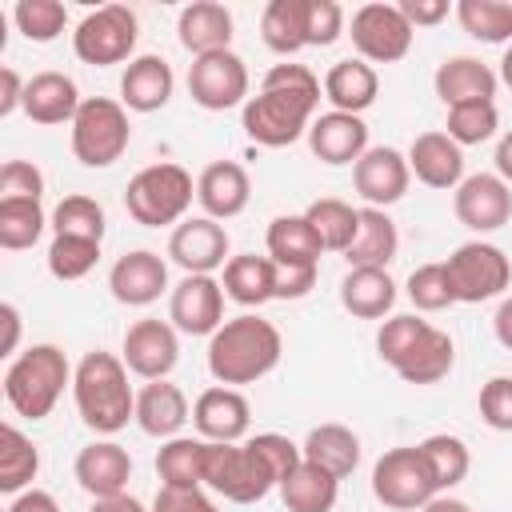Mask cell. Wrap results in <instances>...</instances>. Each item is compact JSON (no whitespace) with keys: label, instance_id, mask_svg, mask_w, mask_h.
<instances>
[{"label":"cell","instance_id":"cell-1","mask_svg":"<svg viewBox=\"0 0 512 512\" xmlns=\"http://www.w3.org/2000/svg\"><path fill=\"white\" fill-rule=\"evenodd\" d=\"M320 80L308 64H276L264 72V84L244 104V132L260 148L296 144L320 108Z\"/></svg>","mask_w":512,"mask_h":512},{"label":"cell","instance_id":"cell-2","mask_svg":"<svg viewBox=\"0 0 512 512\" xmlns=\"http://www.w3.org/2000/svg\"><path fill=\"white\" fill-rule=\"evenodd\" d=\"M284 340L272 320L264 316H232L208 336V372L224 388L232 384H256L280 364Z\"/></svg>","mask_w":512,"mask_h":512},{"label":"cell","instance_id":"cell-3","mask_svg":"<svg viewBox=\"0 0 512 512\" xmlns=\"http://www.w3.org/2000/svg\"><path fill=\"white\" fill-rule=\"evenodd\" d=\"M76 412L92 432H120L136 420V392L128 384V364L112 352H88L72 372Z\"/></svg>","mask_w":512,"mask_h":512},{"label":"cell","instance_id":"cell-4","mask_svg":"<svg viewBox=\"0 0 512 512\" xmlns=\"http://www.w3.org/2000/svg\"><path fill=\"white\" fill-rule=\"evenodd\" d=\"M68 380H72L68 356L56 344H32V348H24L8 364V372H4V400L12 404L16 416L44 420L56 408V400H60Z\"/></svg>","mask_w":512,"mask_h":512},{"label":"cell","instance_id":"cell-5","mask_svg":"<svg viewBox=\"0 0 512 512\" xmlns=\"http://www.w3.org/2000/svg\"><path fill=\"white\" fill-rule=\"evenodd\" d=\"M192 196H196V184L180 164H148L128 180L124 208L136 224L164 228V224H176L188 212Z\"/></svg>","mask_w":512,"mask_h":512},{"label":"cell","instance_id":"cell-6","mask_svg":"<svg viewBox=\"0 0 512 512\" xmlns=\"http://www.w3.org/2000/svg\"><path fill=\"white\" fill-rule=\"evenodd\" d=\"M132 140L128 108L108 96H88L72 120V156L84 168H108L124 156Z\"/></svg>","mask_w":512,"mask_h":512},{"label":"cell","instance_id":"cell-7","mask_svg":"<svg viewBox=\"0 0 512 512\" xmlns=\"http://www.w3.org/2000/svg\"><path fill=\"white\" fill-rule=\"evenodd\" d=\"M204 484L232 504H256L276 488V476L252 444H208Z\"/></svg>","mask_w":512,"mask_h":512},{"label":"cell","instance_id":"cell-8","mask_svg":"<svg viewBox=\"0 0 512 512\" xmlns=\"http://www.w3.org/2000/svg\"><path fill=\"white\" fill-rule=\"evenodd\" d=\"M444 272H448V288H452V300L456 304H484V300H496L508 284H512V264L508 256L488 244V240H468L460 244L448 260H444Z\"/></svg>","mask_w":512,"mask_h":512},{"label":"cell","instance_id":"cell-9","mask_svg":"<svg viewBox=\"0 0 512 512\" xmlns=\"http://www.w3.org/2000/svg\"><path fill=\"white\" fill-rule=\"evenodd\" d=\"M372 496L384 504V508H396V512H416L424 508L428 500L440 496L436 480H432V468L428 460L420 456V448H388L376 464H372Z\"/></svg>","mask_w":512,"mask_h":512},{"label":"cell","instance_id":"cell-10","mask_svg":"<svg viewBox=\"0 0 512 512\" xmlns=\"http://www.w3.org/2000/svg\"><path fill=\"white\" fill-rule=\"evenodd\" d=\"M136 48V12L124 4H104L88 12L72 32V52L84 64H124Z\"/></svg>","mask_w":512,"mask_h":512},{"label":"cell","instance_id":"cell-11","mask_svg":"<svg viewBox=\"0 0 512 512\" xmlns=\"http://www.w3.org/2000/svg\"><path fill=\"white\" fill-rule=\"evenodd\" d=\"M348 36H352L360 60H368V64H396V60L408 56L416 28L404 20V12H400L396 4L372 0V4H360V8L352 12Z\"/></svg>","mask_w":512,"mask_h":512},{"label":"cell","instance_id":"cell-12","mask_svg":"<svg viewBox=\"0 0 512 512\" xmlns=\"http://www.w3.org/2000/svg\"><path fill=\"white\" fill-rule=\"evenodd\" d=\"M188 96L204 108V112H224L236 104H248V68L244 60L228 48V52H212V56H196L188 64Z\"/></svg>","mask_w":512,"mask_h":512},{"label":"cell","instance_id":"cell-13","mask_svg":"<svg viewBox=\"0 0 512 512\" xmlns=\"http://www.w3.org/2000/svg\"><path fill=\"white\" fill-rule=\"evenodd\" d=\"M168 256L172 264H180L188 276H212L216 268H224L228 256V232L220 220L212 216H192L180 220L176 232L168 236Z\"/></svg>","mask_w":512,"mask_h":512},{"label":"cell","instance_id":"cell-14","mask_svg":"<svg viewBox=\"0 0 512 512\" xmlns=\"http://www.w3.org/2000/svg\"><path fill=\"white\" fill-rule=\"evenodd\" d=\"M452 208H456V220L464 228L496 232V228H504L512 220V188L492 172H476V176H464L456 184Z\"/></svg>","mask_w":512,"mask_h":512},{"label":"cell","instance_id":"cell-15","mask_svg":"<svg viewBox=\"0 0 512 512\" xmlns=\"http://www.w3.org/2000/svg\"><path fill=\"white\" fill-rule=\"evenodd\" d=\"M168 320L184 336H212L224 324V284L212 276H184L172 288Z\"/></svg>","mask_w":512,"mask_h":512},{"label":"cell","instance_id":"cell-16","mask_svg":"<svg viewBox=\"0 0 512 512\" xmlns=\"http://www.w3.org/2000/svg\"><path fill=\"white\" fill-rule=\"evenodd\" d=\"M408 180H412V168H408V156L380 144V148H368L356 164H352V184L360 192V200L368 208H388L396 204L404 192H408Z\"/></svg>","mask_w":512,"mask_h":512},{"label":"cell","instance_id":"cell-17","mask_svg":"<svg viewBox=\"0 0 512 512\" xmlns=\"http://www.w3.org/2000/svg\"><path fill=\"white\" fill-rule=\"evenodd\" d=\"M180 360V340H176V328L168 320H136L128 332H124V364L128 372L144 376V380H164Z\"/></svg>","mask_w":512,"mask_h":512},{"label":"cell","instance_id":"cell-18","mask_svg":"<svg viewBox=\"0 0 512 512\" xmlns=\"http://www.w3.org/2000/svg\"><path fill=\"white\" fill-rule=\"evenodd\" d=\"M192 424H196L200 440H208V444H236L252 424V408L236 388L216 384V388H204L196 396Z\"/></svg>","mask_w":512,"mask_h":512},{"label":"cell","instance_id":"cell-19","mask_svg":"<svg viewBox=\"0 0 512 512\" xmlns=\"http://www.w3.org/2000/svg\"><path fill=\"white\" fill-rule=\"evenodd\" d=\"M108 288L120 304L128 308H144L152 300H160V292L168 288V264L148 252V248H136V252H124L112 272H108Z\"/></svg>","mask_w":512,"mask_h":512},{"label":"cell","instance_id":"cell-20","mask_svg":"<svg viewBox=\"0 0 512 512\" xmlns=\"http://www.w3.org/2000/svg\"><path fill=\"white\" fill-rule=\"evenodd\" d=\"M308 148L316 160H324L332 168L356 164L368 152V124L352 112H324L308 128Z\"/></svg>","mask_w":512,"mask_h":512},{"label":"cell","instance_id":"cell-21","mask_svg":"<svg viewBox=\"0 0 512 512\" xmlns=\"http://www.w3.org/2000/svg\"><path fill=\"white\" fill-rule=\"evenodd\" d=\"M128 476H132V456L116 440H96V444L80 448V456H76V484L92 500L120 496L128 488Z\"/></svg>","mask_w":512,"mask_h":512},{"label":"cell","instance_id":"cell-22","mask_svg":"<svg viewBox=\"0 0 512 512\" xmlns=\"http://www.w3.org/2000/svg\"><path fill=\"white\" fill-rule=\"evenodd\" d=\"M408 168L428 188H456L464 180V152L448 132H420L408 148Z\"/></svg>","mask_w":512,"mask_h":512},{"label":"cell","instance_id":"cell-23","mask_svg":"<svg viewBox=\"0 0 512 512\" xmlns=\"http://www.w3.org/2000/svg\"><path fill=\"white\" fill-rule=\"evenodd\" d=\"M248 196H252V184H248V172L236 160H216L196 180V200H200L204 216H212V220L240 216L248 208Z\"/></svg>","mask_w":512,"mask_h":512},{"label":"cell","instance_id":"cell-24","mask_svg":"<svg viewBox=\"0 0 512 512\" xmlns=\"http://www.w3.org/2000/svg\"><path fill=\"white\" fill-rule=\"evenodd\" d=\"M436 96L448 104V108H460V104H492L496 96V72L476 60V56H448L440 68H436Z\"/></svg>","mask_w":512,"mask_h":512},{"label":"cell","instance_id":"cell-25","mask_svg":"<svg viewBox=\"0 0 512 512\" xmlns=\"http://www.w3.org/2000/svg\"><path fill=\"white\" fill-rule=\"evenodd\" d=\"M176 76L164 56H136L120 76V104L132 112H156L172 100Z\"/></svg>","mask_w":512,"mask_h":512},{"label":"cell","instance_id":"cell-26","mask_svg":"<svg viewBox=\"0 0 512 512\" xmlns=\"http://www.w3.org/2000/svg\"><path fill=\"white\" fill-rule=\"evenodd\" d=\"M192 420L188 412V396L168 384V380H148L140 392H136V424L140 432L156 436V440H172L184 424Z\"/></svg>","mask_w":512,"mask_h":512},{"label":"cell","instance_id":"cell-27","mask_svg":"<svg viewBox=\"0 0 512 512\" xmlns=\"http://www.w3.org/2000/svg\"><path fill=\"white\" fill-rule=\"evenodd\" d=\"M176 32H180V44L196 56H212V52H228L232 44V12L216 0H196L180 12L176 20Z\"/></svg>","mask_w":512,"mask_h":512},{"label":"cell","instance_id":"cell-28","mask_svg":"<svg viewBox=\"0 0 512 512\" xmlns=\"http://www.w3.org/2000/svg\"><path fill=\"white\" fill-rule=\"evenodd\" d=\"M376 92H380V76L368 60L360 56H348V60H336L328 72H324V96L332 100V112H352L360 116L364 108L376 104Z\"/></svg>","mask_w":512,"mask_h":512},{"label":"cell","instance_id":"cell-29","mask_svg":"<svg viewBox=\"0 0 512 512\" xmlns=\"http://www.w3.org/2000/svg\"><path fill=\"white\" fill-rule=\"evenodd\" d=\"M80 92L76 80L64 72H36L24 88V112L36 124H72L80 112Z\"/></svg>","mask_w":512,"mask_h":512},{"label":"cell","instance_id":"cell-30","mask_svg":"<svg viewBox=\"0 0 512 512\" xmlns=\"http://www.w3.org/2000/svg\"><path fill=\"white\" fill-rule=\"evenodd\" d=\"M224 296L244 304V308H260V304L276 300V264H272V256H256V252L232 256L224 264Z\"/></svg>","mask_w":512,"mask_h":512},{"label":"cell","instance_id":"cell-31","mask_svg":"<svg viewBox=\"0 0 512 512\" xmlns=\"http://www.w3.org/2000/svg\"><path fill=\"white\" fill-rule=\"evenodd\" d=\"M396 248H400V236L392 216L384 208H360V232L344 252L348 268H388L396 260Z\"/></svg>","mask_w":512,"mask_h":512},{"label":"cell","instance_id":"cell-32","mask_svg":"<svg viewBox=\"0 0 512 512\" xmlns=\"http://www.w3.org/2000/svg\"><path fill=\"white\" fill-rule=\"evenodd\" d=\"M300 452H304L308 464H316V468L332 472L336 480H344L360 464V436L352 428H344V424H320V428L308 432Z\"/></svg>","mask_w":512,"mask_h":512},{"label":"cell","instance_id":"cell-33","mask_svg":"<svg viewBox=\"0 0 512 512\" xmlns=\"http://www.w3.org/2000/svg\"><path fill=\"white\" fill-rule=\"evenodd\" d=\"M340 304L360 320H380L396 304L388 268H348V276L340 280Z\"/></svg>","mask_w":512,"mask_h":512},{"label":"cell","instance_id":"cell-34","mask_svg":"<svg viewBox=\"0 0 512 512\" xmlns=\"http://www.w3.org/2000/svg\"><path fill=\"white\" fill-rule=\"evenodd\" d=\"M340 496V480L308 460H300L284 480H280V500L288 512H332Z\"/></svg>","mask_w":512,"mask_h":512},{"label":"cell","instance_id":"cell-35","mask_svg":"<svg viewBox=\"0 0 512 512\" xmlns=\"http://www.w3.org/2000/svg\"><path fill=\"white\" fill-rule=\"evenodd\" d=\"M260 36L280 56L308 48V0H268L260 12Z\"/></svg>","mask_w":512,"mask_h":512},{"label":"cell","instance_id":"cell-36","mask_svg":"<svg viewBox=\"0 0 512 512\" xmlns=\"http://www.w3.org/2000/svg\"><path fill=\"white\" fill-rule=\"evenodd\" d=\"M452 360H456L452 336L440 332V328H428V332L416 340V348L396 364V376H400L404 384H436V380H444V376L452 372Z\"/></svg>","mask_w":512,"mask_h":512},{"label":"cell","instance_id":"cell-37","mask_svg":"<svg viewBox=\"0 0 512 512\" xmlns=\"http://www.w3.org/2000/svg\"><path fill=\"white\" fill-rule=\"evenodd\" d=\"M204 448L200 436H172L156 452V472L164 488H204Z\"/></svg>","mask_w":512,"mask_h":512},{"label":"cell","instance_id":"cell-38","mask_svg":"<svg viewBox=\"0 0 512 512\" xmlns=\"http://www.w3.org/2000/svg\"><path fill=\"white\" fill-rule=\"evenodd\" d=\"M320 236L312 232L308 216H276L268 224V256L276 264H320Z\"/></svg>","mask_w":512,"mask_h":512},{"label":"cell","instance_id":"cell-39","mask_svg":"<svg viewBox=\"0 0 512 512\" xmlns=\"http://www.w3.org/2000/svg\"><path fill=\"white\" fill-rule=\"evenodd\" d=\"M304 216H308L312 232L320 236L324 252H348L352 240H356V232H360V208H352V204H344L336 196L312 200Z\"/></svg>","mask_w":512,"mask_h":512},{"label":"cell","instance_id":"cell-40","mask_svg":"<svg viewBox=\"0 0 512 512\" xmlns=\"http://www.w3.org/2000/svg\"><path fill=\"white\" fill-rule=\"evenodd\" d=\"M40 472V452L36 444L16 428V424H4L0 428V492L8 496H20Z\"/></svg>","mask_w":512,"mask_h":512},{"label":"cell","instance_id":"cell-41","mask_svg":"<svg viewBox=\"0 0 512 512\" xmlns=\"http://www.w3.org/2000/svg\"><path fill=\"white\" fill-rule=\"evenodd\" d=\"M416 448H420V456L428 460V468H432V480H436V488H440V492L456 488V484L468 476V468H472V452H468V444H464L460 436L436 432V436L420 440Z\"/></svg>","mask_w":512,"mask_h":512},{"label":"cell","instance_id":"cell-42","mask_svg":"<svg viewBox=\"0 0 512 512\" xmlns=\"http://www.w3.org/2000/svg\"><path fill=\"white\" fill-rule=\"evenodd\" d=\"M456 20L480 44L512 40V4H504V0H460L456 4Z\"/></svg>","mask_w":512,"mask_h":512},{"label":"cell","instance_id":"cell-43","mask_svg":"<svg viewBox=\"0 0 512 512\" xmlns=\"http://www.w3.org/2000/svg\"><path fill=\"white\" fill-rule=\"evenodd\" d=\"M44 208L40 200H0V248L20 252L32 248L44 232Z\"/></svg>","mask_w":512,"mask_h":512},{"label":"cell","instance_id":"cell-44","mask_svg":"<svg viewBox=\"0 0 512 512\" xmlns=\"http://www.w3.org/2000/svg\"><path fill=\"white\" fill-rule=\"evenodd\" d=\"M52 232L56 236H84V240H104V208L92 196H64L52 208Z\"/></svg>","mask_w":512,"mask_h":512},{"label":"cell","instance_id":"cell-45","mask_svg":"<svg viewBox=\"0 0 512 512\" xmlns=\"http://www.w3.org/2000/svg\"><path fill=\"white\" fill-rule=\"evenodd\" d=\"M100 260V244L84 240V236H52L48 244V272L56 280H80L96 268Z\"/></svg>","mask_w":512,"mask_h":512},{"label":"cell","instance_id":"cell-46","mask_svg":"<svg viewBox=\"0 0 512 512\" xmlns=\"http://www.w3.org/2000/svg\"><path fill=\"white\" fill-rule=\"evenodd\" d=\"M12 20H16V28H20L28 40L48 44V40H56V36L64 32L68 8H64L60 0H20V4L12 8Z\"/></svg>","mask_w":512,"mask_h":512},{"label":"cell","instance_id":"cell-47","mask_svg":"<svg viewBox=\"0 0 512 512\" xmlns=\"http://www.w3.org/2000/svg\"><path fill=\"white\" fill-rule=\"evenodd\" d=\"M448 136L464 148V144H484L496 136L500 128V116H496V104H460V108H448Z\"/></svg>","mask_w":512,"mask_h":512},{"label":"cell","instance_id":"cell-48","mask_svg":"<svg viewBox=\"0 0 512 512\" xmlns=\"http://www.w3.org/2000/svg\"><path fill=\"white\" fill-rule=\"evenodd\" d=\"M428 328H432V324L420 320V316H392V320H384L380 332H376V352H380V360H384L388 368H396V364L416 348V340H420Z\"/></svg>","mask_w":512,"mask_h":512},{"label":"cell","instance_id":"cell-49","mask_svg":"<svg viewBox=\"0 0 512 512\" xmlns=\"http://www.w3.org/2000/svg\"><path fill=\"white\" fill-rule=\"evenodd\" d=\"M408 300L420 308V312H440L452 300V288H448V272L444 264H420L412 276H408Z\"/></svg>","mask_w":512,"mask_h":512},{"label":"cell","instance_id":"cell-50","mask_svg":"<svg viewBox=\"0 0 512 512\" xmlns=\"http://www.w3.org/2000/svg\"><path fill=\"white\" fill-rule=\"evenodd\" d=\"M40 196H44V172L28 160H4L0 200H40Z\"/></svg>","mask_w":512,"mask_h":512},{"label":"cell","instance_id":"cell-51","mask_svg":"<svg viewBox=\"0 0 512 512\" xmlns=\"http://www.w3.org/2000/svg\"><path fill=\"white\" fill-rule=\"evenodd\" d=\"M256 452H260V460L272 468V476H276V488H280V480L304 460V452H300V444H292L288 436H280V432H260V436H252L248 440Z\"/></svg>","mask_w":512,"mask_h":512},{"label":"cell","instance_id":"cell-52","mask_svg":"<svg viewBox=\"0 0 512 512\" xmlns=\"http://www.w3.org/2000/svg\"><path fill=\"white\" fill-rule=\"evenodd\" d=\"M480 416L496 432H512V376H492L480 388Z\"/></svg>","mask_w":512,"mask_h":512},{"label":"cell","instance_id":"cell-53","mask_svg":"<svg viewBox=\"0 0 512 512\" xmlns=\"http://www.w3.org/2000/svg\"><path fill=\"white\" fill-rule=\"evenodd\" d=\"M344 32V8L336 0H308V44L328 48Z\"/></svg>","mask_w":512,"mask_h":512},{"label":"cell","instance_id":"cell-54","mask_svg":"<svg viewBox=\"0 0 512 512\" xmlns=\"http://www.w3.org/2000/svg\"><path fill=\"white\" fill-rule=\"evenodd\" d=\"M312 288H316L312 264H276V300H304Z\"/></svg>","mask_w":512,"mask_h":512},{"label":"cell","instance_id":"cell-55","mask_svg":"<svg viewBox=\"0 0 512 512\" xmlns=\"http://www.w3.org/2000/svg\"><path fill=\"white\" fill-rule=\"evenodd\" d=\"M152 512H220L200 488H164L152 500Z\"/></svg>","mask_w":512,"mask_h":512},{"label":"cell","instance_id":"cell-56","mask_svg":"<svg viewBox=\"0 0 512 512\" xmlns=\"http://www.w3.org/2000/svg\"><path fill=\"white\" fill-rule=\"evenodd\" d=\"M412 28H432L448 16V0H400L396 4Z\"/></svg>","mask_w":512,"mask_h":512},{"label":"cell","instance_id":"cell-57","mask_svg":"<svg viewBox=\"0 0 512 512\" xmlns=\"http://www.w3.org/2000/svg\"><path fill=\"white\" fill-rule=\"evenodd\" d=\"M24 88L16 68H0V116H12L16 108H24Z\"/></svg>","mask_w":512,"mask_h":512},{"label":"cell","instance_id":"cell-58","mask_svg":"<svg viewBox=\"0 0 512 512\" xmlns=\"http://www.w3.org/2000/svg\"><path fill=\"white\" fill-rule=\"evenodd\" d=\"M8 512H60V504H56V496H52V492L28 488V492H20V496L8 504Z\"/></svg>","mask_w":512,"mask_h":512},{"label":"cell","instance_id":"cell-59","mask_svg":"<svg viewBox=\"0 0 512 512\" xmlns=\"http://www.w3.org/2000/svg\"><path fill=\"white\" fill-rule=\"evenodd\" d=\"M0 324H4L0 356H12L16 352V340H20V312H16V304H0Z\"/></svg>","mask_w":512,"mask_h":512},{"label":"cell","instance_id":"cell-60","mask_svg":"<svg viewBox=\"0 0 512 512\" xmlns=\"http://www.w3.org/2000/svg\"><path fill=\"white\" fill-rule=\"evenodd\" d=\"M88 512H148L136 496H128V492H120V496H104V500H92V508Z\"/></svg>","mask_w":512,"mask_h":512},{"label":"cell","instance_id":"cell-61","mask_svg":"<svg viewBox=\"0 0 512 512\" xmlns=\"http://www.w3.org/2000/svg\"><path fill=\"white\" fill-rule=\"evenodd\" d=\"M492 332H496V340L512 352V296L500 300V308H496V316H492Z\"/></svg>","mask_w":512,"mask_h":512},{"label":"cell","instance_id":"cell-62","mask_svg":"<svg viewBox=\"0 0 512 512\" xmlns=\"http://www.w3.org/2000/svg\"><path fill=\"white\" fill-rule=\"evenodd\" d=\"M496 176L512 188V132H504L496 144Z\"/></svg>","mask_w":512,"mask_h":512},{"label":"cell","instance_id":"cell-63","mask_svg":"<svg viewBox=\"0 0 512 512\" xmlns=\"http://www.w3.org/2000/svg\"><path fill=\"white\" fill-rule=\"evenodd\" d=\"M420 512H472L464 500H456V496H436V500H428Z\"/></svg>","mask_w":512,"mask_h":512},{"label":"cell","instance_id":"cell-64","mask_svg":"<svg viewBox=\"0 0 512 512\" xmlns=\"http://www.w3.org/2000/svg\"><path fill=\"white\" fill-rule=\"evenodd\" d=\"M500 80L512 88V48H508V52H504V60H500Z\"/></svg>","mask_w":512,"mask_h":512}]
</instances>
